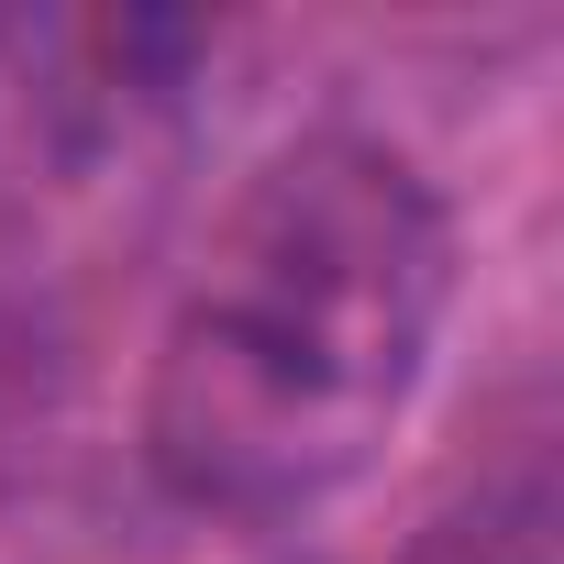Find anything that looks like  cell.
Instances as JSON below:
<instances>
[{"mask_svg": "<svg viewBox=\"0 0 564 564\" xmlns=\"http://www.w3.org/2000/svg\"><path fill=\"white\" fill-rule=\"evenodd\" d=\"M454 311V221L421 155L289 133L210 221L144 366V465L199 520H300L410 421Z\"/></svg>", "mask_w": 564, "mask_h": 564, "instance_id": "6da1fadb", "label": "cell"}]
</instances>
